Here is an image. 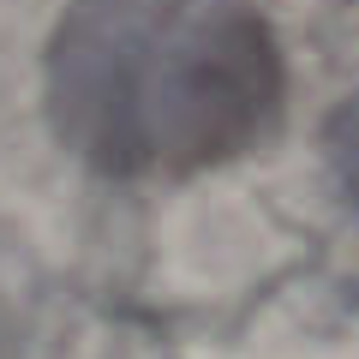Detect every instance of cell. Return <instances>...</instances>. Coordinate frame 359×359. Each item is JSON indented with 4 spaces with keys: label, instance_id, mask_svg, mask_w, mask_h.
<instances>
[{
    "label": "cell",
    "instance_id": "obj_1",
    "mask_svg": "<svg viewBox=\"0 0 359 359\" xmlns=\"http://www.w3.org/2000/svg\"><path fill=\"white\" fill-rule=\"evenodd\" d=\"M287 66L245 0H78L48 48L60 138L114 180H180L245 156Z\"/></svg>",
    "mask_w": 359,
    "mask_h": 359
},
{
    "label": "cell",
    "instance_id": "obj_2",
    "mask_svg": "<svg viewBox=\"0 0 359 359\" xmlns=\"http://www.w3.org/2000/svg\"><path fill=\"white\" fill-rule=\"evenodd\" d=\"M330 168H335L341 192L353 198V210H359V96L330 120Z\"/></svg>",
    "mask_w": 359,
    "mask_h": 359
}]
</instances>
